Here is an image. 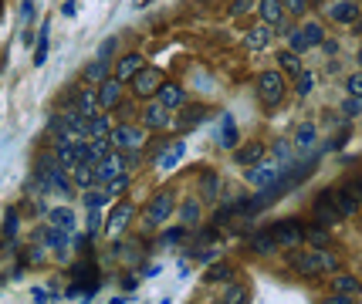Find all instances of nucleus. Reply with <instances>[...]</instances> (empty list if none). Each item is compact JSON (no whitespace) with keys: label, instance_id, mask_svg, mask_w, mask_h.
I'll return each mask as SVG.
<instances>
[{"label":"nucleus","instance_id":"f257e3e1","mask_svg":"<svg viewBox=\"0 0 362 304\" xmlns=\"http://www.w3.org/2000/svg\"><path fill=\"white\" fill-rule=\"evenodd\" d=\"M34 176H38L41 183H44V190H48V193H61V196L75 193V186H72V176H68V170H61V166H58V159H55V156H48V152H41V156H38V166H34Z\"/></svg>","mask_w":362,"mask_h":304},{"label":"nucleus","instance_id":"f03ea898","mask_svg":"<svg viewBox=\"0 0 362 304\" xmlns=\"http://www.w3.org/2000/svg\"><path fill=\"white\" fill-rule=\"evenodd\" d=\"M295 270L305 274V277H315V274H332V270H342V261L335 254H328L325 247H311L305 254L295 257Z\"/></svg>","mask_w":362,"mask_h":304},{"label":"nucleus","instance_id":"7ed1b4c3","mask_svg":"<svg viewBox=\"0 0 362 304\" xmlns=\"http://www.w3.org/2000/svg\"><path fill=\"white\" fill-rule=\"evenodd\" d=\"M109 142L119 152H142L146 142H149V129L146 125H133V122H122V125H112Z\"/></svg>","mask_w":362,"mask_h":304},{"label":"nucleus","instance_id":"20e7f679","mask_svg":"<svg viewBox=\"0 0 362 304\" xmlns=\"http://www.w3.org/2000/svg\"><path fill=\"white\" fill-rule=\"evenodd\" d=\"M285 88H288V81H285V75H281L278 68H271V71H261V75H257V98H261V105H264L267 112H274V109L281 105Z\"/></svg>","mask_w":362,"mask_h":304},{"label":"nucleus","instance_id":"39448f33","mask_svg":"<svg viewBox=\"0 0 362 304\" xmlns=\"http://www.w3.org/2000/svg\"><path fill=\"white\" fill-rule=\"evenodd\" d=\"M322 41H325V27L319 24V20H305L302 27L288 31V44H291V51H295V55H308V51H315Z\"/></svg>","mask_w":362,"mask_h":304},{"label":"nucleus","instance_id":"423d86ee","mask_svg":"<svg viewBox=\"0 0 362 304\" xmlns=\"http://www.w3.org/2000/svg\"><path fill=\"white\" fill-rule=\"evenodd\" d=\"M305 223H302V220H278V223H274V227L267 230V233H271V237H274V244H278V247H302V244H305Z\"/></svg>","mask_w":362,"mask_h":304},{"label":"nucleus","instance_id":"0eeeda50","mask_svg":"<svg viewBox=\"0 0 362 304\" xmlns=\"http://www.w3.org/2000/svg\"><path fill=\"white\" fill-rule=\"evenodd\" d=\"M311 216H315V227H335L339 220H342V213H339V207H335V196H332V190H322L319 196H315V203H311Z\"/></svg>","mask_w":362,"mask_h":304},{"label":"nucleus","instance_id":"6e6552de","mask_svg":"<svg viewBox=\"0 0 362 304\" xmlns=\"http://www.w3.org/2000/svg\"><path fill=\"white\" fill-rule=\"evenodd\" d=\"M166 78H163V71L159 68H139L133 75V81H129V88H133L135 98H156V92H159V85H163Z\"/></svg>","mask_w":362,"mask_h":304},{"label":"nucleus","instance_id":"1a4fd4ad","mask_svg":"<svg viewBox=\"0 0 362 304\" xmlns=\"http://www.w3.org/2000/svg\"><path fill=\"white\" fill-rule=\"evenodd\" d=\"M281 172H285V166H281L278 159H267V156H264L261 163H254V166H248V170H244V176H248V183H250V186L264 190V186H271V183H274V179L281 176Z\"/></svg>","mask_w":362,"mask_h":304},{"label":"nucleus","instance_id":"9d476101","mask_svg":"<svg viewBox=\"0 0 362 304\" xmlns=\"http://www.w3.org/2000/svg\"><path fill=\"white\" fill-rule=\"evenodd\" d=\"M122 172H129V166H126V156L119 149H112L105 159H98L95 163V183L98 186H109L115 176H122Z\"/></svg>","mask_w":362,"mask_h":304},{"label":"nucleus","instance_id":"9b49d317","mask_svg":"<svg viewBox=\"0 0 362 304\" xmlns=\"http://www.w3.org/2000/svg\"><path fill=\"white\" fill-rule=\"evenodd\" d=\"M146 227H163L166 223V216H173V193L170 190H159L149 200V207H146Z\"/></svg>","mask_w":362,"mask_h":304},{"label":"nucleus","instance_id":"f8f14e48","mask_svg":"<svg viewBox=\"0 0 362 304\" xmlns=\"http://www.w3.org/2000/svg\"><path fill=\"white\" fill-rule=\"evenodd\" d=\"M257 14H261V24H267V27H274V31H281V34H288L291 27H288V11L281 0H257Z\"/></svg>","mask_w":362,"mask_h":304},{"label":"nucleus","instance_id":"ddd939ff","mask_svg":"<svg viewBox=\"0 0 362 304\" xmlns=\"http://www.w3.org/2000/svg\"><path fill=\"white\" fill-rule=\"evenodd\" d=\"M325 14H328V20H335V24H359L362 7H359V0H335V4L325 7Z\"/></svg>","mask_w":362,"mask_h":304},{"label":"nucleus","instance_id":"4468645a","mask_svg":"<svg viewBox=\"0 0 362 304\" xmlns=\"http://www.w3.org/2000/svg\"><path fill=\"white\" fill-rule=\"evenodd\" d=\"M38 240L44 244L48 250H55L58 257H65L68 254V247H72V233H65V230H58V227H41L38 230Z\"/></svg>","mask_w":362,"mask_h":304},{"label":"nucleus","instance_id":"2eb2a0df","mask_svg":"<svg viewBox=\"0 0 362 304\" xmlns=\"http://www.w3.org/2000/svg\"><path fill=\"white\" fill-rule=\"evenodd\" d=\"M122 88H126V85H122V81H119V78H105V81H98V109H102V112H109V109H115V105H119V102H122Z\"/></svg>","mask_w":362,"mask_h":304},{"label":"nucleus","instance_id":"dca6fc26","mask_svg":"<svg viewBox=\"0 0 362 304\" xmlns=\"http://www.w3.org/2000/svg\"><path fill=\"white\" fill-rule=\"evenodd\" d=\"M135 207L133 203H119V207L109 213V220H105V237H119L122 230L129 227V220H133Z\"/></svg>","mask_w":362,"mask_h":304},{"label":"nucleus","instance_id":"f3484780","mask_svg":"<svg viewBox=\"0 0 362 304\" xmlns=\"http://www.w3.org/2000/svg\"><path fill=\"white\" fill-rule=\"evenodd\" d=\"M217 146H220V149H237V146H241V132H237V122H234V115H230V112L220 115Z\"/></svg>","mask_w":362,"mask_h":304},{"label":"nucleus","instance_id":"a211bd4d","mask_svg":"<svg viewBox=\"0 0 362 304\" xmlns=\"http://www.w3.org/2000/svg\"><path fill=\"white\" fill-rule=\"evenodd\" d=\"M183 98H187V92H183L176 81H163V85H159V92H156V102H159L163 109H170V112H180Z\"/></svg>","mask_w":362,"mask_h":304},{"label":"nucleus","instance_id":"6ab92c4d","mask_svg":"<svg viewBox=\"0 0 362 304\" xmlns=\"http://www.w3.org/2000/svg\"><path fill=\"white\" fill-rule=\"evenodd\" d=\"M264 156H267V146L254 139V142H248V146H237V149H234V163L248 170V166H254V163H261Z\"/></svg>","mask_w":362,"mask_h":304},{"label":"nucleus","instance_id":"aec40b11","mask_svg":"<svg viewBox=\"0 0 362 304\" xmlns=\"http://www.w3.org/2000/svg\"><path fill=\"white\" fill-rule=\"evenodd\" d=\"M332 196H335V207H339V213H342V220L345 216H356L362 207V200L356 196V190L352 186H335L332 190Z\"/></svg>","mask_w":362,"mask_h":304},{"label":"nucleus","instance_id":"412c9836","mask_svg":"<svg viewBox=\"0 0 362 304\" xmlns=\"http://www.w3.org/2000/svg\"><path fill=\"white\" fill-rule=\"evenodd\" d=\"M142 125H146V129H166V125H173V112L163 109L159 102H149V105L142 109Z\"/></svg>","mask_w":362,"mask_h":304},{"label":"nucleus","instance_id":"4be33fe9","mask_svg":"<svg viewBox=\"0 0 362 304\" xmlns=\"http://www.w3.org/2000/svg\"><path fill=\"white\" fill-rule=\"evenodd\" d=\"M267 41H271V27L267 24H254L244 31V48H248L250 55H257V51H264Z\"/></svg>","mask_w":362,"mask_h":304},{"label":"nucleus","instance_id":"5701e85b","mask_svg":"<svg viewBox=\"0 0 362 304\" xmlns=\"http://www.w3.org/2000/svg\"><path fill=\"white\" fill-rule=\"evenodd\" d=\"M187 156V142L183 139H176V142H170V149H163L159 152V159H156V166L163 172H170V170H176L180 166V159Z\"/></svg>","mask_w":362,"mask_h":304},{"label":"nucleus","instance_id":"b1692460","mask_svg":"<svg viewBox=\"0 0 362 304\" xmlns=\"http://www.w3.org/2000/svg\"><path fill=\"white\" fill-rule=\"evenodd\" d=\"M68 176H72V186H75V190H92V186H95V166H92V163H75V166L68 170Z\"/></svg>","mask_w":362,"mask_h":304},{"label":"nucleus","instance_id":"393cba45","mask_svg":"<svg viewBox=\"0 0 362 304\" xmlns=\"http://www.w3.org/2000/svg\"><path fill=\"white\" fill-rule=\"evenodd\" d=\"M142 64H146V61H142V55H139V51H133V55H126L122 61H119V68H115L112 78H119L122 85H129V81H133V75L142 68Z\"/></svg>","mask_w":362,"mask_h":304},{"label":"nucleus","instance_id":"a878e982","mask_svg":"<svg viewBox=\"0 0 362 304\" xmlns=\"http://www.w3.org/2000/svg\"><path fill=\"white\" fill-rule=\"evenodd\" d=\"M332 291H335V294H345V298H359L362 281L356 274H335V277H332Z\"/></svg>","mask_w":362,"mask_h":304},{"label":"nucleus","instance_id":"bb28decb","mask_svg":"<svg viewBox=\"0 0 362 304\" xmlns=\"http://www.w3.org/2000/svg\"><path fill=\"white\" fill-rule=\"evenodd\" d=\"M72 109H75V112H81L85 118H95V115L102 112V109H98V92H95V88H81V95H78V102L72 105Z\"/></svg>","mask_w":362,"mask_h":304},{"label":"nucleus","instance_id":"cd10ccee","mask_svg":"<svg viewBox=\"0 0 362 304\" xmlns=\"http://www.w3.org/2000/svg\"><path fill=\"white\" fill-rule=\"evenodd\" d=\"M48 223L58 230H65V233H75V213L68 207H55L51 213H48Z\"/></svg>","mask_w":362,"mask_h":304},{"label":"nucleus","instance_id":"c85d7f7f","mask_svg":"<svg viewBox=\"0 0 362 304\" xmlns=\"http://www.w3.org/2000/svg\"><path fill=\"white\" fill-rule=\"evenodd\" d=\"M311 146H315V122H302V125H298V132H295L291 149H295V152H308Z\"/></svg>","mask_w":362,"mask_h":304},{"label":"nucleus","instance_id":"c756f323","mask_svg":"<svg viewBox=\"0 0 362 304\" xmlns=\"http://www.w3.org/2000/svg\"><path fill=\"white\" fill-rule=\"evenodd\" d=\"M112 132V115L109 112H98L95 118H88V139H109Z\"/></svg>","mask_w":362,"mask_h":304},{"label":"nucleus","instance_id":"7c9ffc66","mask_svg":"<svg viewBox=\"0 0 362 304\" xmlns=\"http://www.w3.org/2000/svg\"><path fill=\"white\" fill-rule=\"evenodd\" d=\"M278 71H281V75H298V71H302V55H295L291 48L278 51Z\"/></svg>","mask_w":362,"mask_h":304},{"label":"nucleus","instance_id":"2f4dec72","mask_svg":"<svg viewBox=\"0 0 362 304\" xmlns=\"http://www.w3.org/2000/svg\"><path fill=\"white\" fill-rule=\"evenodd\" d=\"M109 78V61H102V57H95L85 71H81V81L85 85H98V81H105Z\"/></svg>","mask_w":362,"mask_h":304},{"label":"nucleus","instance_id":"473e14b6","mask_svg":"<svg viewBox=\"0 0 362 304\" xmlns=\"http://www.w3.org/2000/svg\"><path fill=\"white\" fill-rule=\"evenodd\" d=\"M220 304H250V294H248V287L244 284H227L224 291H220Z\"/></svg>","mask_w":362,"mask_h":304},{"label":"nucleus","instance_id":"72a5a7b5","mask_svg":"<svg viewBox=\"0 0 362 304\" xmlns=\"http://www.w3.org/2000/svg\"><path fill=\"white\" fill-rule=\"evenodd\" d=\"M180 223H183V227H196V223H200V203H196V200H183V207H180Z\"/></svg>","mask_w":362,"mask_h":304},{"label":"nucleus","instance_id":"f704fd0d","mask_svg":"<svg viewBox=\"0 0 362 304\" xmlns=\"http://www.w3.org/2000/svg\"><path fill=\"white\" fill-rule=\"evenodd\" d=\"M48 38H51V24H44L38 34V48H34V68H41L48 61Z\"/></svg>","mask_w":362,"mask_h":304},{"label":"nucleus","instance_id":"c9c22d12","mask_svg":"<svg viewBox=\"0 0 362 304\" xmlns=\"http://www.w3.org/2000/svg\"><path fill=\"white\" fill-rule=\"evenodd\" d=\"M250 250H254V254H274V247H278V244H274V237H271V233H257V237H250V244H248Z\"/></svg>","mask_w":362,"mask_h":304},{"label":"nucleus","instance_id":"e433bc0d","mask_svg":"<svg viewBox=\"0 0 362 304\" xmlns=\"http://www.w3.org/2000/svg\"><path fill=\"white\" fill-rule=\"evenodd\" d=\"M200 190H203V200H217V190H220L217 172H203V176H200Z\"/></svg>","mask_w":362,"mask_h":304},{"label":"nucleus","instance_id":"4c0bfd02","mask_svg":"<svg viewBox=\"0 0 362 304\" xmlns=\"http://www.w3.org/2000/svg\"><path fill=\"white\" fill-rule=\"evenodd\" d=\"M311 88H315V75H311V71H305V68H302V71L295 75V92H298V95L305 98L308 92H311Z\"/></svg>","mask_w":362,"mask_h":304},{"label":"nucleus","instance_id":"58836bf2","mask_svg":"<svg viewBox=\"0 0 362 304\" xmlns=\"http://www.w3.org/2000/svg\"><path fill=\"white\" fill-rule=\"evenodd\" d=\"M129 183H133V176H129V172H122V176H115L112 183L105 186V193H109V200H112V196H122V193L129 190Z\"/></svg>","mask_w":362,"mask_h":304},{"label":"nucleus","instance_id":"ea45409f","mask_svg":"<svg viewBox=\"0 0 362 304\" xmlns=\"http://www.w3.org/2000/svg\"><path fill=\"white\" fill-rule=\"evenodd\" d=\"M305 240L311 244V247H325V244H328V230H325V227L305 230Z\"/></svg>","mask_w":362,"mask_h":304},{"label":"nucleus","instance_id":"a19ab883","mask_svg":"<svg viewBox=\"0 0 362 304\" xmlns=\"http://www.w3.org/2000/svg\"><path fill=\"white\" fill-rule=\"evenodd\" d=\"M230 274H234V270H230V264H213L207 270V281H210V284H213V281H230Z\"/></svg>","mask_w":362,"mask_h":304},{"label":"nucleus","instance_id":"79ce46f5","mask_svg":"<svg viewBox=\"0 0 362 304\" xmlns=\"http://www.w3.org/2000/svg\"><path fill=\"white\" fill-rule=\"evenodd\" d=\"M345 95L362 98V71H356V75H349V81H345Z\"/></svg>","mask_w":362,"mask_h":304},{"label":"nucleus","instance_id":"37998d69","mask_svg":"<svg viewBox=\"0 0 362 304\" xmlns=\"http://www.w3.org/2000/svg\"><path fill=\"white\" fill-rule=\"evenodd\" d=\"M342 112L352 118V115H362V98H356V95H345V102H342Z\"/></svg>","mask_w":362,"mask_h":304},{"label":"nucleus","instance_id":"c03bdc74","mask_svg":"<svg viewBox=\"0 0 362 304\" xmlns=\"http://www.w3.org/2000/svg\"><path fill=\"white\" fill-rule=\"evenodd\" d=\"M4 237H7V240H14V237H18V213H14V209H11V213H7V220H4Z\"/></svg>","mask_w":362,"mask_h":304},{"label":"nucleus","instance_id":"a18cd8bd","mask_svg":"<svg viewBox=\"0 0 362 304\" xmlns=\"http://www.w3.org/2000/svg\"><path fill=\"white\" fill-rule=\"evenodd\" d=\"M281 4H285V11H291V14H298V18H302V14H305L308 7H311V0H281Z\"/></svg>","mask_w":362,"mask_h":304},{"label":"nucleus","instance_id":"49530a36","mask_svg":"<svg viewBox=\"0 0 362 304\" xmlns=\"http://www.w3.org/2000/svg\"><path fill=\"white\" fill-rule=\"evenodd\" d=\"M115 48H119V41H115V38H105L102 44H98V55H95V57H102V61H109Z\"/></svg>","mask_w":362,"mask_h":304},{"label":"nucleus","instance_id":"de8ad7c7","mask_svg":"<svg viewBox=\"0 0 362 304\" xmlns=\"http://www.w3.org/2000/svg\"><path fill=\"white\" fill-rule=\"evenodd\" d=\"M105 200H109V193H88V190H85V207H88V209H98Z\"/></svg>","mask_w":362,"mask_h":304},{"label":"nucleus","instance_id":"09e8293b","mask_svg":"<svg viewBox=\"0 0 362 304\" xmlns=\"http://www.w3.org/2000/svg\"><path fill=\"white\" fill-rule=\"evenodd\" d=\"M187 230L190 227H170L166 230V237H163V244H180V240L187 237Z\"/></svg>","mask_w":362,"mask_h":304},{"label":"nucleus","instance_id":"8fccbe9b","mask_svg":"<svg viewBox=\"0 0 362 304\" xmlns=\"http://www.w3.org/2000/svg\"><path fill=\"white\" fill-rule=\"evenodd\" d=\"M250 11V0H234L230 4V18H241V14H248Z\"/></svg>","mask_w":362,"mask_h":304},{"label":"nucleus","instance_id":"3c124183","mask_svg":"<svg viewBox=\"0 0 362 304\" xmlns=\"http://www.w3.org/2000/svg\"><path fill=\"white\" fill-rule=\"evenodd\" d=\"M319 48H322V55H328V57L339 55V41H332V38H325L322 44H319Z\"/></svg>","mask_w":362,"mask_h":304},{"label":"nucleus","instance_id":"603ef678","mask_svg":"<svg viewBox=\"0 0 362 304\" xmlns=\"http://www.w3.org/2000/svg\"><path fill=\"white\" fill-rule=\"evenodd\" d=\"M322 304H356V298H345V294H335V291H332V298H325Z\"/></svg>","mask_w":362,"mask_h":304},{"label":"nucleus","instance_id":"864d4df0","mask_svg":"<svg viewBox=\"0 0 362 304\" xmlns=\"http://www.w3.org/2000/svg\"><path fill=\"white\" fill-rule=\"evenodd\" d=\"M20 14H24V20L34 18V0H24V11H20Z\"/></svg>","mask_w":362,"mask_h":304},{"label":"nucleus","instance_id":"5fc2aeb1","mask_svg":"<svg viewBox=\"0 0 362 304\" xmlns=\"http://www.w3.org/2000/svg\"><path fill=\"white\" fill-rule=\"evenodd\" d=\"M31 298H34V301H38V304H44V301H48V294H44V287H34V291H31Z\"/></svg>","mask_w":362,"mask_h":304},{"label":"nucleus","instance_id":"6e6d98bb","mask_svg":"<svg viewBox=\"0 0 362 304\" xmlns=\"http://www.w3.org/2000/svg\"><path fill=\"white\" fill-rule=\"evenodd\" d=\"M349 186H352V190H356V196L362 200V176H356V183H349Z\"/></svg>","mask_w":362,"mask_h":304},{"label":"nucleus","instance_id":"4d7b16f0","mask_svg":"<svg viewBox=\"0 0 362 304\" xmlns=\"http://www.w3.org/2000/svg\"><path fill=\"white\" fill-rule=\"evenodd\" d=\"M359 64H362V51H359Z\"/></svg>","mask_w":362,"mask_h":304}]
</instances>
